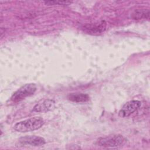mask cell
<instances>
[{
	"label": "cell",
	"mask_w": 150,
	"mask_h": 150,
	"mask_svg": "<svg viewBox=\"0 0 150 150\" xmlns=\"http://www.w3.org/2000/svg\"><path fill=\"white\" fill-rule=\"evenodd\" d=\"M19 142L22 145H31L33 146H42L46 144L45 139L39 136L30 135L22 137L19 139Z\"/></svg>",
	"instance_id": "obj_5"
},
{
	"label": "cell",
	"mask_w": 150,
	"mask_h": 150,
	"mask_svg": "<svg viewBox=\"0 0 150 150\" xmlns=\"http://www.w3.org/2000/svg\"><path fill=\"white\" fill-rule=\"evenodd\" d=\"M44 123L42 118L34 117L16 123L13 128L15 131L20 132H29L39 129L43 125Z\"/></svg>",
	"instance_id": "obj_1"
},
{
	"label": "cell",
	"mask_w": 150,
	"mask_h": 150,
	"mask_svg": "<svg viewBox=\"0 0 150 150\" xmlns=\"http://www.w3.org/2000/svg\"><path fill=\"white\" fill-rule=\"evenodd\" d=\"M67 98L76 103H85L89 100L90 97L88 94L84 93H71L68 95Z\"/></svg>",
	"instance_id": "obj_8"
},
{
	"label": "cell",
	"mask_w": 150,
	"mask_h": 150,
	"mask_svg": "<svg viewBox=\"0 0 150 150\" xmlns=\"http://www.w3.org/2000/svg\"><path fill=\"white\" fill-rule=\"evenodd\" d=\"M141 106V102L138 100H131L125 103L119 111V116L122 118L128 117L137 111Z\"/></svg>",
	"instance_id": "obj_4"
},
{
	"label": "cell",
	"mask_w": 150,
	"mask_h": 150,
	"mask_svg": "<svg viewBox=\"0 0 150 150\" xmlns=\"http://www.w3.org/2000/svg\"><path fill=\"white\" fill-rule=\"evenodd\" d=\"M106 28V23L104 21H101L98 23H94L87 25L84 26V29L88 33L97 34L104 32Z\"/></svg>",
	"instance_id": "obj_7"
},
{
	"label": "cell",
	"mask_w": 150,
	"mask_h": 150,
	"mask_svg": "<svg viewBox=\"0 0 150 150\" xmlns=\"http://www.w3.org/2000/svg\"><path fill=\"white\" fill-rule=\"evenodd\" d=\"M131 17L134 19H149V11L148 9H139L135 10L131 15Z\"/></svg>",
	"instance_id": "obj_9"
},
{
	"label": "cell",
	"mask_w": 150,
	"mask_h": 150,
	"mask_svg": "<svg viewBox=\"0 0 150 150\" xmlns=\"http://www.w3.org/2000/svg\"><path fill=\"white\" fill-rule=\"evenodd\" d=\"M45 3L46 4L48 5H55V4H59V5H69L71 3V2L70 1H45Z\"/></svg>",
	"instance_id": "obj_10"
},
{
	"label": "cell",
	"mask_w": 150,
	"mask_h": 150,
	"mask_svg": "<svg viewBox=\"0 0 150 150\" xmlns=\"http://www.w3.org/2000/svg\"><path fill=\"white\" fill-rule=\"evenodd\" d=\"M126 142L127 139L121 135H112L101 137L97 141L98 145L106 148L121 147L124 145Z\"/></svg>",
	"instance_id": "obj_2"
},
{
	"label": "cell",
	"mask_w": 150,
	"mask_h": 150,
	"mask_svg": "<svg viewBox=\"0 0 150 150\" xmlns=\"http://www.w3.org/2000/svg\"><path fill=\"white\" fill-rule=\"evenodd\" d=\"M36 86L34 83L26 84L16 90L11 96V101L13 103H18L26 97L32 96L36 90Z\"/></svg>",
	"instance_id": "obj_3"
},
{
	"label": "cell",
	"mask_w": 150,
	"mask_h": 150,
	"mask_svg": "<svg viewBox=\"0 0 150 150\" xmlns=\"http://www.w3.org/2000/svg\"><path fill=\"white\" fill-rule=\"evenodd\" d=\"M54 101L53 100L47 99L37 103L33 107V111L36 112H46L54 107Z\"/></svg>",
	"instance_id": "obj_6"
}]
</instances>
